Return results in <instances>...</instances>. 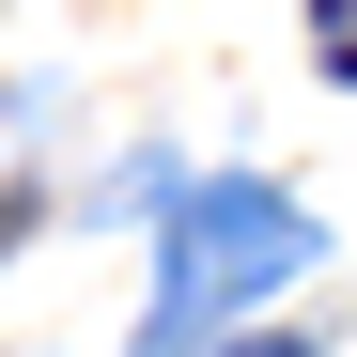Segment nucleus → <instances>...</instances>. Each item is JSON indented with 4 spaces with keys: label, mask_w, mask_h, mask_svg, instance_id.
<instances>
[{
    "label": "nucleus",
    "mask_w": 357,
    "mask_h": 357,
    "mask_svg": "<svg viewBox=\"0 0 357 357\" xmlns=\"http://www.w3.org/2000/svg\"><path fill=\"white\" fill-rule=\"evenodd\" d=\"M311 249H326V233L295 218L280 187H187V202H171V280H155V342L140 357H187L202 326L249 311V295H280Z\"/></svg>",
    "instance_id": "f257e3e1"
},
{
    "label": "nucleus",
    "mask_w": 357,
    "mask_h": 357,
    "mask_svg": "<svg viewBox=\"0 0 357 357\" xmlns=\"http://www.w3.org/2000/svg\"><path fill=\"white\" fill-rule=\"evenodd\" d=\"M311 47H326V78H357V0H311Z\"/></svg>",
    "instance_id": "f03ea898"
},
{
    "label": "nucleus",
    "mask_w": 357,
    "mask_h": 357,
    "mask_svg": "<svg viewBox=\"0 0 357 357\" xmlns=\"http://www.w3.org/2000/svg\"><path fill=\"white\" fill-rule=\"evenodd\" d=\"M233 357H311V342H295V326H249V342H233Z\"/></svg>",
    "instance_id": "7ed1b4c3"
}]
</instances>
